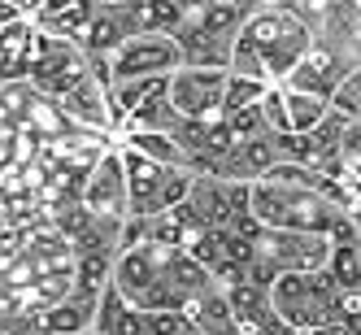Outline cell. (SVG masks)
<instances>
[{
  "label": "cell",
  "mask_w": 361,
  "mask_h": 335,
  "mask_svg": "<svg viewBox=\"0 0 361 335\" xmlns=\"http://www.w3.org/2000/svg\"><path fill=\"white\" fill-rule=\"evenodd\" d=\"M314 48V35L296 13H257L231 39V74H244L257 83H283L296 70V61Z\"/></svg>",
  "instance_id": "6da1fadb"
},
{
  "label": "cell",
  "mask_w": 361,
  "mask_h": 335,
  "mask_svg": "<svg viewBox=\"0 0 361 335\" xmlns=\"http://www.w3.org/2000/svg\"><path fill=\"white\" fill-rule=\"evenodd\" d=\"M266 292H270L274 314L292 331H318L331 322H344V314H340L344 288L331 279V270H288Z\"/></svg>",
  "instance_id": "7a4b0ae2"
},
{
  "label": "cell",
  "mask_w": 361,
  "mask_h": 335,
  "mask_svg": "<svg viewBox=\"0 0 361 335\" xmlns=\"http://www.w3.org/2000/svg\"><path fill=\"white\" fill-rule=\"evenodd\" d=\"M118 148H122V170H126V218H152V214L174 209L178 200H188L192 178H196L192 170L152 162L126 144Z\"/></svg>",
  "instance_id": "3957f363"
},
{
  "label": "cell",
  "mask_w": 361,
  "mask_h": 335,
  "mask_svg": "<svg viewBox=\"0 0 361 335\" xmlns=\"http://www.w3.org/2000/svg\"><path fill=\"white\" fill-rule=\"evenodd\" d=\"M87 79H92V66H87V53L79 44L35 31V57H31V70H27V83L39 96L61 100L74 87H83Z\"/></svg>",
  "instance_id": "277c9868"
},
{
  "label": "cell",
  "mask_w": 361,
  "mask_h": 335,
  "mask_svg": "<svg viewBox=\"0 0 361 335\" xmlns=\"http://www.w3.org/2000/svg\"><path fill=\"white\" fill-rule=\"evenodd\" d=\"M183 66V44L174 35H126L118 44V53L109 57V87L131 83V79H152V74H174Z\"/></svg>",
  "instance_id": "5b68a950"
},
{
  "label": "cell",
  "mask_w": 361,
  "mask_h": 335,
  "mask_svg": "<svg viewBox=\"0 0 361 335\" xmlns=\"http://www.w3.org/2000/svg\"><path fill=\"white\" fill-rule=\"evenodd\" d=\"M226 83V66H178L170 74V105L178 109V118H222Z\"/></svg>",
  "instance_id": "8992f818"
},
{
  "label": "cell",
  "mask_w": 361,
  "mask_h": 335,
  "mask_svg": "<svg viewBox=\"0 0 361 335\" xmlns=\"http://www.w3.org/2000/svg\"><path fill=\"white\" fill-rule=\"evenodd\" d=\"M326 109H331L326 96L300 92L292 83H274L262 96V114H266V126L274 135H309L326 118Z\"/></svg>",
  "instance_id": "52a82bcc"
},
{
  "label": "cell",
  "mask_w": 361,
  "mask_h": 335,
  "mask_svg": "<svg viewBox=\"0 0 361 335\" xmlns=\"http://www.w3.org/2000/svg\"><path fill=\"white\" fill-rule=\"evenodd\" d=\"M79 205L100 222H126V170H122V148H105L96 166L83 178Z\"/></svg>",
  "instance_id": "ba28073f"
},
{
  "label": "cell",
  "mask_w": 361,
  "mask_h": 335,
  "mask_svg": "<svg viewBox=\"0 0 361 335\" xmlns=\"http://www.w3.org/2000/svg\"><path fill=\"white\" fill-rule=\"evenodd\" d=\"M35 57V22L13 18L0 27V83H22Z\"/></svg>",
  "instance_id": "9c48e42d"
},
{
  "label": "cell",
  "mask_w": 361,
  "mask_h": 335,
  "mask_svg": "<svg viewBox=\"0 0 361 335\" xmlns=\"http://www.w3.org/2000/svg\"><path fill=\"white\" fill-rule=\"evenodd\" d=\"M92 18H96V0H44L35 9V31L79 44Z\"/></svg>",
  "instance_id": "30bf717a"
},
{
  "label": "cell",
  "mask_w": 361,
  "mask_h": 335,
  "mask_svg": "<svg viewBox=\"0 0 361 335\" xmlns=\"http://www.w3.org/2000/svg\"><path fill=\"white\" fill-rule=\"evenodd\" d=\"M122 18V27L126 35H148V31H157V35H178L183 31V9L174 5V0H135Z\"/></svg>",
  "instance_id": "8fae6325"
},
{
  "label": "cell",
  "mask_w": 361,
  "mask_h": 335,
  "mask_svg": "<svg viewBox=\"0 0 361 335\" xmlns=\"http://www.w3.org/2000/svg\"><path fill=\"white\" fill-rule=\"evenodd\" d=\"M122 39H126L122 18H118V13H100V9H96V18L87 22V31H83V39H79V48H83L87 57H114Z\"/></svg>",
  "instance_id": "7c38bea8"
},
{
  "label": "cell",
  "mask_w": 361,
  "mask_h": 335,
  "mask_svg": "<svg viewBox=\"0 0 361 335\" xmlns=\"http://www.w3.org/2000/svg\"><path fill=\"white\" fill-rule=\"evenodd\" d=\"M326 270L340 288H361V240H335Z\"/></svg>",
  "instance_id": "4fadbf2b"
},
{
  "label": "cell",
  "mask_w": 361,
  "mask_h": 335,
  "mask_svg": "<svg viewBox=\"0 0 361 335\" xmlns=\"http://www.w3.org/2000/svg\"><path fill=\"white\" fill-rule=\"evenodd\" d=\"M331 109H340L348 122H361V66H353L331 92Z\"/></svg>",
  "instance_id": "5bb4252c"
},
{
  "label": "cell",
  "mask_w": 361,
  "mask_h": 335,
  "mask_svg": "<svg viewBox=\"0 0 361 335\" xmlns=\"http://www.w3.org/2000/svg\"><path fill=\"white\" fill-rule=\"evenodd\" d=\"M262 96H266V83L244 79V74H231V83H226V100H222V118H226V114H235V109L257 105Z\"/></svg>",
  "instance_id": "9a60e30c"
},
{
  "label": "cell",
  "mask_w": 361,
  "mask_h": 335,
  "mask_svg": "<svg viewBox=\"0 0 361 335\" xmlns=\"http://www.w3.org/2000/svg\"><path fill=\"white\" fill-rule=\"evenodd\" d=\"M226 126H231V135H235V140H257V135H270L266 114H262V100H257V105H248V109L226 114Z\"/></svg>",
  "instance_id": "2e32d148"
},
{
  "label": "cell",
  "mask_w": 361,
  "mask_h": 335,
  "mask_svg": "<svg viewBox=\"0 0 361 335\" xmlns=\"http://www.w3.org/2000/svg\"><path fill=\"white\" fill-rule=\"evenodd\" d=\"M296 335H348V322H331V327H318V331H296Z\"/></svg>",
  "instance_id": "e0dca14e"
}]
</instances>
